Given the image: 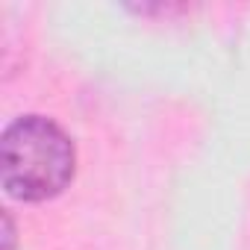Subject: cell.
Listing matches in <instances>:
<instances>
[{
    "instance_id": "1",
    "label": "cell",
    "mask_w": 250,
    "mask_h": 250,
    "mask_svg": "<svg viewBox=\"0 0 250 250\" xmlns=\"http://www.w3.org/2000/svg\"><path fill=\"white\" fill-rule=\"evenodd\" d=\"M77 171L71 136L44 115L15 118L0 139L3 188L15 200L42 203L62 194Z\"/></svg>"
},
{
    "instance_id": "2",
    "label": "cell",
    "mask_w": 250,
    "mask_h": 250,
    "mask_svg": "<svg viewBox=\"0 0 250 250\" xmlns=\"http://www.w3.org/2000/svg\"><path fill=\"white\" fill-rule=\"evenodd\" d=\"M12 235H15L12 232V218L6 215V250H12Z\"/></svg>"
}]
</instances>
